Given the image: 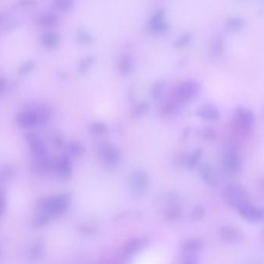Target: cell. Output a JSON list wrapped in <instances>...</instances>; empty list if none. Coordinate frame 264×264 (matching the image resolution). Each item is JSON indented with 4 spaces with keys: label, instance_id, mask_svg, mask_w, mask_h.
<instances>
[{
    "label": "cell",
    "instance_id": "obj_1",
    "mask_svg": "<svg viewBox=\"0 0 264 264\" xmlns=\"http://www.w3.org/2000/svg\"><path fill=\"white\" fill-rule=\"evenodd\" d=\"M72 203V196L69 193L42 197L37 202L39 211L45 212L51 217H58L64 215Z\"/></svg>",
    "mask_w": 264,
    "mask_h": 264
},
{
    "label": "cell",
    "instance_id": "obj_2",
    "mask_svg": "<svg viewBox=\"0 0 264 264\" xmlns=\"http://www.w3.org/2000/svg\"><path fill=\"white\" fill-rule=\"evenodd\" d=\"M201 93V85L195 80H186L180 83L174 91V96L181 105L187 104L198 98Z\"/></svg>",
    "mask_w": 264,
    "mask_h": 264
},
{
    "label": "cell",
    "instance_id": "obj_3",
    "mask_svg": "<svg viewBox=\"0 0 264 264\" xmlns=\"http://www.w3.org/2000/svg\"><path fill=\"white\" fill-rule=\"evenodd\" d=\"M222 198L226 202V204L233 208H235L239 203L246 201H249V193L243 185H229L222 189Z\"/></svg>",
    "mask_w": 264,
    "mask_h": 264
},
{
    "label": "cell",
    "instance_id": "obj_4",
    "mask_svg": "<svg viewBox=\"0 0 264 264\" xmlns=\"http://www.w3.org/2000/svg\"><path fill=\"white\" fill-rule=\"evenodd\" d=\"M129 190L136 196L142 197L147 194L150 187V177L143 170L132 172L128 180Z\"/></svg>",
    "mask_w": 264,
    "mask_h": 264
},
{
    "label": "cell",
    "instance_id": "obj_5",
    "mask_svg": "<svg viewBox=\"0 0 264 264\" xmlns=\"http://www.w3.org/2000/svg\"><path fill=\"white\" fill-rule=\"evenodd\" d=\"M98 155L102 162L109 167L117 166L123 158L120 149L109 142H104L98 146Z\"/></svg>",
    "mask_w": 264,
    "mask_h": 264
},
{
    "label": "cell",
    "instance_id": "obj_6",
    "mask_svg": "<svg viewBox=\"0 0 264 264\" xmlns=\"http://www.w3.org/2000/svg\"><path fill=\"white\" fill-rule=\"evenodd\" d=\"M235 208L237 211L238 214L249 223H260L264 220V209L260 207L256 206L249 201L239 203Z\"/></svg>",
    "mask_w": 264,
    "mask_h": 264
},
{
    "label": "cell",
    "instance_id": "obj_7",
    "mask_svg": "<svg viewBox=\"0 0 264 264\" xmlns=\"http://www.w3.org/2000/svg\"><path fill=\"white\" fill-rule=\"evenodd\" d=\"M54 158L46 156H33V160H31V169L35 175L43 177L54 172Z\"/></svg>",
    "mask_w": 264,
    "mask_h": 264
},
{
    "label": "cell",
    "instance_id": "obj_8",
    "mask_svg": "<svg viewBox=\"0 0 264 264\" xmlns=\"http://www.w3.org/2000/svg\"><path fill=\"white\" fill-rule=\"evenodd\" d=\"M217 234L222 242L230 245H238L243 243L245 239V235L243 232L234 226H221Z\"/></svg>",
    "mask_w": 264,
    "mask_h": 264
},
{
    "label": "cell",
    "instance_id": "obj_9",
    "mask_svg": "<svg viewBox=\"0 0 264 264\" xmlns=\"http://www.w3.org/2000/svg\"><path fill=\"white\" fill-rule=\"evenodd\" d=\"M222 165L224 170L230 174H238L242 168V161L240 156L235 149H228L224 154L222 159Z\"/></svg>",
    "mask_w": 264,
    "mask_h": 264
},
{
    "label": "cell",
    "instance_id": "obj_10",
    "mask_svg": "<svg viewBox=\"0 0 264 264\" xmlns=\"http://www.w3.org/2000/svg\"><path fill=\"white\" fill-rule=\"evenodd\" d=\"M25 140L33 156L48 155V147L45 140L40 136L37 135V133H26Z\"/></svg>",
    "mask_w": 264,
    "mask_h": 264
},
{
    "label": "cell",
    "instance_id": "obj_11",
    "mask_svg": "<svg viewBox=\"0 0 264 264\" xmlns=\"http://www.w3.org/2000/svg\"><path fill=\"white\" fill-rule=\"evenodd\" d=\"M150 243L151 241L149 238L134 237L129 239L124 244L122 252L125 257H132L147 248Z\"/></svg>",
    "mask_w": 264,
    "mask_h": 264
},
{
    "label": "cell",
    "instance_id": "obj_12",
    "mask_svg": "<svg viewBox=\"0 0 264 264\" xmlns=\"http://www.w3.org/2000/svg\"><path fill=\"white\" fill-rule=\"evenodd\" d=\"M149 31L155 34H163L169 29V24L165 19V11L159 10L152 16L148 23Z\"/></svg>",
    "mask_w": 264,
    "mask_h": 264
},
{
    "label": "cell",
    "instance_id": "obj_13",
    "mask_svg": "<svg viewBox=\"0 0 264 264\" xmlns=\"http://www.w3.org/2000/svg\"><path fill=\"white\" fill-rule=\"evenodd\" d=\"M73 171L72 160L68 155H62L58 158H54V172L58 177L68 178L71 177Z\"/></svg>",
    "mask_w": 264,
    "mask_h": 264
},
{
    "label": "cell",
    "instance_id": "obj_14",
    "mask_svg": "<svg viewBox=\"0 0 264 264\" xmlns=\"http://www.w3.org/2000/svg\"><path fill=\"white\" fill-rule=\"evenodd\" d=\"M161 214L164 221L169 223L178 222L183 217L184 209L182 203H174L161 208Z\"/></svg>",
    "mask_w": 264,
    "mask_h": 264
},
{
    "label": "cell",
    "instance_id": "obj_15",
    "mask_svg": "<svg viewBox=\"0 0 264 264\" xmlns=\"http://www.w3.org/2000/svg\"><path fill=\"white\" fill-rule=\"evenodd\" d=\"M16 123L23 129H31L39 125L37 114L30 109L19 112L16 117Z\"/></svg>",
    "mask_w": 264,
    "mask_h": 264
},
{
    "label": "cell",
    "instance_id": "obj_16",
    "mask_svg": "<svg viewBox=\"0 0 264 264\" xmlns=\"http://www.w3.org/2000/svg\"><path fill=\"white\" fill-rule=\"evenodd\" d=\"M235 117L239 125L244 128H250L254 125V113L252 110L243 106H238L235 110Z\"/></svg>",
    "mask_w": 264,
    "mask_h": 264
},
{
    "label": "cell",
    "instance_id": "obj_17",
    "mask_svg": "<svg viewBox=\"0 0 264 264\" xmlns=\"http://www.w3.org/2000/svg\"><path fill=\"white\" fill-rule=\"evenodd\" d=\"M196 115L202 120L211 122L217 121L220 118L219 110L216 106L210 103L199 106L196 110Z\"/></svg>",
    "mask_w": 264,
    "mask_h": 264
},
{
    "label": "cell",
    "instance_id": "obj_18",
    "mask_svg": "<svg viewBox=\"0 0 264 264\" xmlns=\"http://www.w3.org/2000/svg\"><path fill=\"white\" fill-rule=\"evenodd\" d=\"M198 171L201 178L209 187H213L216 185L217 179L215 174L214 169L209 163L204 162L199 164Z\"/></svg>",
    "mask_w": 264,
    "mask_h": 264
},
{
    "label": "cell",
    "instance_id": "obj_19",
    "mask_svg": "<svg viewBox=\"0 0 264 264\" xmlns=\"http://www.w3.org/2000/svg\"><path fill=\"white\" fill-rule=\"evenodd\" d=\"M61 35L54 31H46L41 35V45L47 50H54L61 42Z\"/></svg>",
    "mask_w": 264,
    "mask_h": 264
},
{
    "label": "cell",
    "instance_id": "obj_20",
    "mask_svg": "<svg viewBox=\"0 0 264 264\" xmlns=\"http://www.w3.org/2000/svg\"><path fill=\"white\" fill-rule=\"evenodd\" d=\"M134 70V60L131 54L122 55L118 62V72L120 76L127 77L133 73Z\"/></svg>",
    "mask_w": 264,
    "mask_h": 264
},
{
    "label": "cell",
    "instance_id": "obj_21",
    "mask_svg": "<svg viewBox=\"0 0 264 264\" xmlns=\"http://www.w3.org/2000/svg\"><path fill=\"white\" fill-rule=\"evenodd\" d=\"M204 242L199 238H192L185 240L181 246L182 253L199 254L204 249Z\"/></svg>",
    "mask_w": 264,
    "mask_h": 264
},
{
    "label": "cell",
    "instance_id": "obj_22",
    "mask_svg": "<svg viewBox=\"0 0 264 264\" xmlns=\"http://www.w3.org/2000/svg\"><path fill=\"white\" fill-rule=\"evenodd\" d=\"M46 246L42 238H38L33 242L28 250V255L32 261H39L45 256Z\"/></svg>",
    "mask_w": 264,
    "mask_h": 264
},
{
    "label": "cell",
    "instance_id": "obj_23",
    "mask_svg": "<svg viewBox=\"0 0 264 264\" xmlns=\"http://www.w3.org/2000/svg\"><path fill=\"white\" fill-rule=\"evenodd\" d=\"M181 104L177 99H168L163 102L160 108V113L163 117L170 118L178 112Z\"/></svg>",
    "mask_w": 264,
    "mask_h": 264
},
{
    "label": "cell",
    "instance_id": "obj_24",
    "mask_svg": "<svg viewBox=\"0 0 264 264\" xmlns=\"http://www.w3.org/2000/svg\"><path fill=\"white\" fill-rule=\"evenodd\" d=\"M32 109L37 114L38 118L39 125H45L48 124L49 121L51 120L53 112L51 109L47 105H38L33 108H29Z\"/></svg>",
    "mask_w": 264,
    "mask_h": 264
},
{
    "label": "cell",
    "instance_id": "obj_25",
    "mask_svg": "<svg viewBox=\"0 0 264 264\" xmlns=\"http://www.w3.org/2000/svg\"><path fill=\"white\" fill-rule=\"evenodd\" d=\"M64 148H65L66 155L74 158H79L83 156L85 152L84 145L77 140L70 141L69 143L65 144Z\"/></svg>",
    "mask_w": 264,
    "mask_h": 264
},
{
    "label": "cell",
    "instance_id": "obj_26",
    "mask_svg": "<svg viewBox=\"0 0 264 264\" xmlns=\"http://www.w3.org/2000/svg\"><path fill=\"white\" fill-rule=\"evenodd\" d=\"M246 27V20L240 16H233L229 18L225 23L226 31L230 33H238L243 31Z\"/></svg>",
    "mask_w": 264,
    "mask_h": 264
},
{
    "label": "cell",
    "instance_id": "obj_27",
    "mask_svg": "<svg viewBox=\"0 0 264 264\" xmlns=\"http://www.w3.org/2000/svg\"><path fill=\"white\" fill-rule=\"evenodd\" d=\"M225 41L221 36H216L211 42L209 54L212 58H218L223 54Z\"/></svg>",
    "mask_w": 264,
    "mask_h": 264
},
{
    "label": "cell",
    "instance_id": "obj_28",
    "mask_svg": "<svg viewBox=\"0 0 264 264\" xmlns=\"http://www.w3.org/2000/svg\"><path fill=\"white\" fill-rule=\"evenodd\" d=\"M76 42L81 46H87L93 44V37L91 34L89 30L86 27H81L76 31Z\"/></svg>",
    "mask_w": 264,
    "mask_h": 264
},
{
    "label": "cell",
    "instance_id": "obj_29",
    "mask_svg": "<svg viewBox=\"0 0 264 264\" xmlns=\"http://www.w3.org/2000/svg\"><path fill=\"white\" fill-rule=\"evenodd\" d=\"M150 111V105L148 102L142 101L133 106L130 112V116L133 119L139 120L144 117Z\"/></svg>",
    "mask_w": 264,
    "mask_h": 264
},
{
    "label": "cell",
    "instance_id": "obj_30",
    "mask_svg": "<svg viewBox=\"0 0 264 264\" xmlns=\"http://www.w3.org/2000/svg\"><path fill=\"white\" fill-rule=\"evenodd\" d=\"M37 22L41 27H53L58 25L59 18L54 13H45L39 16Z\"/></svg>",
    "mask_w": 264,
    "mask_h": 264
},
{
    "label": "cell",
    "instance_id": "obj_31",
    "mask_svg": "<svg viewBox=\"0 0 264 264\" xmlns=\"http://www.w3.org/2000/svg\"><path fill=\"white\" fill-rule=\"evenodd\" d=\"M17 174V168L13 163L4 164L0 169V178L3 181H9L14 179Z\"/></svg>",
    "mask_w": 264,
    "mask_h": 264
},
{
    "label": "cell",
    "instance_id": "obj_32",
    "mask_svg": "<svg viewBox=\"0 0 264 264\" xmlns=\"http://www.w3.org/2000/svg\"><path fill=\"white\" fill-rule=\"evenodd\" d=\"M77 229L79 233L85 236H93L96 235L98 233V227L96 225L87 221L78 222L77 224Z\"/></svg>",
    "mask_w": 264,
    "mask_h": 264
},
{
    "label": "cell",
    "instance_id": "obj_33",
    "mask_svg": "<svg viewBox=\"0 0 264 264\" xmlns=\"http://www.w3.org/2000/svg\"><path fill=\"white\" fill-rule=\"evenodd\" d=\"M94 62H95V58L93 55H89L82 58L78 66V72L80 76L86 75L94 64Z\"/></svg>",
    "mask_w": 264,
    "mask_h": 264
},
{
    "label": "cell",
    "instance_id": "obj_34",
    "mask_svg": "<svg viewBox=\"0 0 264 264\" xmlns=\"http://www.w3.org/2000/svg\"><path fill=\"white\" fill-rule=\"evenodd\" d=\"M202 149L198 147L188 155L187 160V168L188 170H193L198 166L199 160L202 156Z\"/></svg>",
    "mask_w": 264,
    "mask_h": 264
},
{
    "label": "cell",
    "instance_id": "obj_35",
    "mask_svg": "<svg viewBox=\"0 0 264 264\" xmlns=\"http://www.w3.org/2000/svg\"><path fill=\"white\" fill-rule=\"evenodd\" d=\"M165 85H166V82L164 80L155 81L150 90V96L151 99L155 101L158 100L159 98L162 96Z\"/></svg>",
    "mask_w": 264,
    "mask_h": 264
},
{
    "label": "cell",
    "instance_id": "obj_36",
    "mask_svg": "<svg viewBox=\"0 0 264 264\" xmlns=\"http://www.w3.org/2000/svg\"><path fill=\"white\" fill-rule=\"evenodd\" d=\"M108 127L103 122H95L91 124L89 127V132L91 136L94 137H102L106 134Z\"/></svg>",
    "mask_w": 264,
    "mask_h": 264
},
{
    "label": "cell",
    "instance_id": "obj_37",
    "mask_svg": "<svg viewBox=\"0 0 264 264\" xmlns=\"http://www.w3.org/2000/svg\"><path fill=\"white\" fill-rule=\"evenodd\" d=\"M51 218H52V217L46 212L39 211V213H37L33 218V226H34V228H37V229L44 227L50 222Z\"/></svg>",
    "mask_w": 264,
    "mask_h": 264
},
{
    "label": "cell",
    "instance_id": "obj_38",
    "mask_svg": "<svg viewBox=\"0 0 264 264\" xmlns=\"http://www.w3.org/2000/svg\"><path fill=\"white\" fill-rule=\"evenodd\" d=\"M198 135L204 140L208 141V142H213L216 140L217 137V133L214 129H212L210 126H204L202 129L198 130Z\"/></svg>",
    "mask_w": 264,
    "mask_h": 264
},
{
    "label": "cell",
    "instance_id": "obj_39",
    "mask_svg": "<svg viewBox=\"0 0 264 264\" xmlns=\"http://www.w3.org/2000/svg\"><path fill=\"white\" fill-rule=\"evenodd\" d=\"M75 5V0H53V6L58 11L68 12Z\"/></svg>",
    "mask_w": 264,
    "mask_h": 264
},
{
    "label": "cell",
    "instance_id": "obj_40",
    "mask_svg": "<svg viewBox=\"0 0 264 264\" xmlns=\"http://www.w3.org/2000/svg\"><path fill=\"white\" fill-rule=\"evenodd\" d=\"M36 63L33 59L25 61L23 62L17 69V73L20 76H27L28 74L31 73L35 69Z\"/></svg>",
    "mask_w": 264,
    "mask_h": 264
},
{
    "label": "cell",
    "instance_id": "obj_41",
    "mask_svg": "<svg viewBox=\"0 0 264 264\" xmlns=\"http://www.w3.org/2000/svg\"><path fill=\"white\" fill-rule=\"evenodd\" d=\"M205 213H206L205 208L202 204H199L193 208L190 214V218L192 222H199L204 218Z\"/></svg>",
    "mask_w": 264,
    "mask_h": 264
},
{
    "label": "cell",
    "instance_id": "obj_42",
    "mask_svg": "<svg viewBox=\"0 0 264 264\" xmlns=\"http://www.w3.org/2000/svg\"><path fill=\"white\" fill-rule=\"evenodd\" d=\"M50 140H51V142L55 148L62 149L64 148L65 146L66 143L64 137L62 136V133L58 130H55L50 133Z\"/></svg>",
    "mask_w": 264,
    "mask_h": 264
},
{
    "label": "cell",
    "instance_id": "obj_43",
    "mask_svg": "<svg viewBox=\"0 0 264 264\" xmlns=\"http://www.w3.org/2000/svg\"><path fill=\"white\" fill-rule=\"evenodd\" d=\"M191 39H192V35L191 33H183L176 39L174 44V47L177 48H182L184 47L187 46L189 43L191 42Z\"/></svg>",
    "mask_w": 264,
    "mask_h": 264
},
{
    "label": "cell",
    "instance_id": "obj_44",
    "mask_svg": "<svg viewBox=\"0 0 264 264\" xmlns=\"http://www.w3.org/2000/svg\"><path fill=\"white\" fill-rule=\"evenodd\" d=\"M181 263L183 264H198L199 263V257L193 253H182Z\"/></svg>",
    "mask_w": 264,
    "mask_h": 264
},
{
    "label": "cell",
    "instance_id": "obj_45",
    "mask_svg": "<svg viewBox=\"0 0 264 264\" xmlns=\"http://www.w3.org/2000/svg\"><path fill=\"white\" fill-rule=\"evenodd\" d=\"M187 156L188 155H185L184 152L178 153L173 159V163L178 168H183V167L187 168Z\"/></svg>",
    "mask_w": 264,
    "mask_h": 264
},
{
    "label": "cell",
    "instance_id": "obj_46",
    "mask_svg": "<svg viewBox=\"0 0 264 264\" xmlns=\"http://www.w3.org/2000/svg\"><path fill=\"white\" fill-rule=\"evenodd\" d=\"M6 195H5L3 190L0 187V218L3 216L4 213H5V212H6Z\"/></svg>",
    "mask_w": 264,
    "mask_h": 264
},
{
    "label": "cell",
    "instance_id": "obj_47",
    "mask_svg": "<svg viewBox=\"0 0 264 264\" xmlns=\"http://www.w3.org/2000/svg\"><path fill=\"white\" fill-rule=\"evenodd\" d=\"M17 5L20 8H33L37 6V0H18Z\"/></svg>",
    "mask_w": 264,
    "mask_h": 264
},
{
    "label": "cell",
    "instance_id": "obj_48",
    "mask_svg": "<svg viewBox=\"0 0 264 264\" xmlns=\"http://www.w3.org/2000/svg\"><path fill=\"white\" fill-rule=\"evenodd\" d=\"M7 88V80L5 78L0 77V94L3 93Z\"/></svg>",
    "mask_w": 264,
    "mask_h": 264
},
{
    "label": "cell",
    "instance_id": "obj_49",
    "mask_svg": "<svg viewBox=\"0 0 264 264\" xmlns=\"http://www.w3.org/2000/svg\"><path fill=\"white\" fill-rule=\"evenodd\" d=\"M128 215H129V212H127V211H125V212H123L120 213V214L117 215V216H116V220H118V221H121V220H124V218H126L127 217Z\"/></svg>",
    "mask_w": 264,
    "mask_h": 264
},
{
    "label": "cell",
    "instance_id": "obj_50",
    "mask_svg": "<svg viewBox=\"0 0 264 264\" xmlns=\"http://www.w3.org/2000/svg\"><path fill=\"white\" fill-rule=\"evenodd\" d=\"M191 133V128L186 127L184 129L183 133H182V137H181V140H185L187 137H188L189 134Z\"/></svg>",
    "mask_w": 264,
    "mask_h": 264
}]
</instances>
